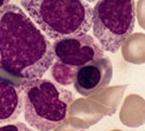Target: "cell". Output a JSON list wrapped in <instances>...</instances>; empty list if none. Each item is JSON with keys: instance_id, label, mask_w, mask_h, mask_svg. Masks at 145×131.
Segmentation results:
<instances>
[{"instance_id": "cell-1", "label": "cell", "mask_w": 145, "mask_h": 131, "mask_svg": "<svg viewBox=\"0 0 145 131\" xmlns=\"http://www.w3.org/2000/svg\"><path fill=\"white\" fill-rule=\"evenodd\" d=\"M54 62L53 46L19 6L0 9V70L13 77L41 78Z\"/></svg>"}, {"instance_id": "cell-2", "label": "cell", "mask_w": 145, "mask_h": 131, "mask_svg": "<svg viewBox=\"0 0 145 131\" xmlns=\"http://www.w3.org/2000/svg\"><path fill=\"white\" fill-rule=\"evenodd\" d=\"M21 6L53 41L88 34L92 27L93 10L84 0H21Z\"/></svg>"}, {"instance_id": "cell-3", "label": "cell", "mask_w": 145, "mask_h": 131, "mask_svg": "<svg viewBox=\"0 0 145 131\" xmlns=\"http://www.w3.org/2000/svg\"><path fill=\"white\" fill-rule=\"evenodd\" d=\"M25 121L38 131H52L69 116L74 96L48 79H32L20 84Z\"/></svg>"}, {"instance_id": "cell-4", "label": "cell", "mask_w": 145, "mask_h": 131, "mask_svg": "<svg viewBox=\"0 0 145 131\" xmlns=\"http://www.w3.org/2000/svg\"><path fill=\"white\" fill-rule=\"evenodd\" d=\"M92 10L91 28L100 47L111 53L118 52L133 32L135 0H98Z\"/></svg>"}, {"instance_id": "cell-5", "label": "cell", "mask_w": 145, "mask_h": 131, "mask_svg": "<svg viewBox=\"0 0 145 131\" xmlns=\"http://www.w3.org/2000/svg\"><path fill=\"white\" fill-rule=\"evenodd\" d=\"M54 60L66 66L78 69L103 58L104 50L89 34H80L53 41Z\"/></svg>"}, {"instance_id": "cell-6", "label": "cell", "mask_w": 145, "mask_h": 131, "mask_svg": "<svg viewBox=\"0 0 145 131\" xmlns=\"http://www.w3.org/2000/svg\"><path fill=\"white\" fill-rule=\"evenodd\" d=\"M113 76V67L110 59L103 57L77 69L74 89L79 94L89 97L105 89Z\"/></svg>"}, {"instance_id": "cell-7", "label": "cell", "mask_w": 145, "mask_h": 131, "mask_svg": "<svg viewBox=\"0 0 145 131\" xmlns=\"http://www.w3.org/2000/svg\"><path fill=\"white\" fill-rule=\"evenodd\" d=\"M23 111L21 86L0 78V124L16 121Z\"/></svg>"}, {"instance_id": "cell-8", "label": "cell", "mask_w": 145, "mask_h": 131, "mask_svg": "<svg viewBox=\"0 0 145 131\" xmlns=\"http://www.w3.org/2000/svg\"><path fill=\"white\" fill-rule=\"evenodd\" d=\"M51 69V73L54 79V82L57 84H59L61 86L64 85H72L74 82V77H76V72L77 69L66 66L59 62L54 60Z\"/></svg>"}, {"instance_id": "cell-9", "label": "cell", "mask_w": 145, "mask_h": 131, "mask_svg": "<svg viewBox=\"0 0 145 131\" xmlns=\"http://www.w3.org/2000/svg\"><path fill=\"white\" fill-rule=\"evenodd\" d=\"M0 131H35V130L27 126L25 123L16 122V123H8V124L0 125Z\"/></svg>"}, {"instance_id": "cell-10", "label": "cell", "mask_w": 145, "mask_h": 131, "mask_svg": "<svg viewBox=\"0 0 145 131\" xmlns=\"http://www.w3.org/2000/svg\"><path fill=\"white\" fill-rule=\"evenodd\" d=\"M10 4V0H0V9Z\"/></svg>"}, {"instance_id": "cell-11", "label": "cell", "mask_w": 145, "mask_h": 131, "mask_svg": "<svg viewBox=\"0 0 145 131\" xmlns=\"http://www.w3.org/2000/svg\"><path fill=\"white\" fill-rule=\"evenodd\" d=\"M86 1H89V3H97L98 0H86Z\"/></svg>"}]
</instances>
